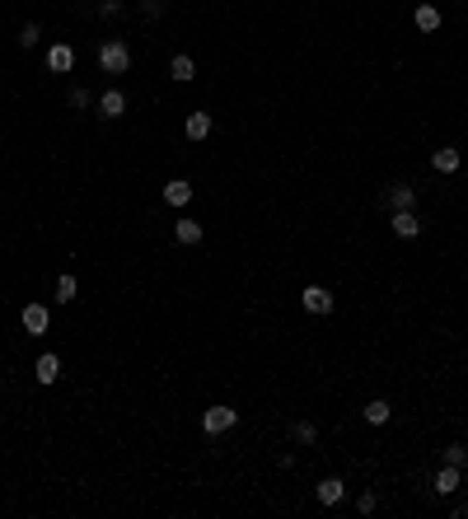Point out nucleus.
<instances>
[{
  "label": "nucleus",
  "mask_w": 468,
  "mask_h": 519,
  "mask_svg": "<svg viewBox=\"0 0 468 519\" xmlns=\"http://www.w3.org/2000/svg\"><path fill=\"white\" fill-rule=\"evenodd\" d=\"M99 66H104V75H122V71L131 66V47L127 43H117V38L104 43V47H99Z\"/></svg>",
  "instance_id": "1"
},
{
  "label": "nucleus",
  "mask_w": 468,
  "mask_h": 519,
  "mask_svg": "<svg viewBox=\"0 0 468 519\" xmlns=\"http://www.w3.org/2000/svg\"><path fill=\"white\" fill-rule=\"evenodd\" d=\"M234 421H239V412H234V407H225V402H215V407H207V412H202V431H207V435H220V431H230Z\"/></svg>",
  "instance_id": "2"
},
{
  "label": "nucleus",
  "mask_w": 468,
  "mask_h": 519,
  "mask_svg": "<svg viewBox=\"0 0 468 519\" xmlns=\"http://www.w3.org/2000/svg\"><path fill=\"white\" fill-rule=\"evenodd\" d=\"M384 206L389 210H417V187L412 182H393L389 192H384Z\"/></svg>",
  "instance_id": "3"
},
{
  "label": "nucleus",
  "mask_w": 468,
  "mask_h": 519,
  "mask_svg": "<svg viewBox=\"0 0 468 519\" xmlns=\"http://www.w3.org/2000/svg\"><path fill=\"white\" fill-rule=\"evenodd\" d=\"M300 304H305V313H333V290L328 286H305Z\"/></svg>",
  "instance_id": "4"
},
{
  "label": "nucleus",
  "mask_w": 468,
  "mask_h": 519,
  "mask_svg": "<svg viewBox=\"0 0 468 519\" xmlns=\"http://www.w3.org/2000/svg\"><path fill=\"white\" fill-rule=\"evenodd\" d=\"M19 323H24V333H33V337H43V333H47V323H52V313H47V304H24V313H19Z\"/></svg>",
  "instance_id": "5"
},
{
  "label": "nucleus",
  "mask_w": 468,
  "mask_h": 519,
  "mask_svg": "<svg viewBox=\"0 0 468 519\" xmlns=\"http://www.w3.org/2000/svg\"><path fill=\"white\" fill-rule=\"evenodd\" d=\"M393 234H398V239H421V215H417V210H393Z\"/></svg>",
  "instance_id": "6"
},
{
  "label": "nucleus",
  "mask_w": 468,
  "mask_h": 519,
  "mask_svg": "<svg viewBox=\"0 0 468 519\" xmlns=\"http://www.w3.org/2000/svg\"><path fill=\"white\" fill-rule=\"evenodd\" d=\"M33 379H38V384H56V379H61V356L43 351V356H38V365H33Z\"/></svg>",
  "instance_id": "7"
},
{
  "label": "nucleus",
  "mask_w": 468,
  "mask_h": 519,
  "mask_svg": "<svg viewBox=\"0 0 468 519\" xmlns=\"http://www.w3.org/2000/svg\"><path fill=\"white\" fill-rule=\"evenodd\" d=\"M71 66H75V52H71V43H52V47H47V71L66 75Z\"/></svg>",
  "instance_id": "8"
},
{
  "label": "nucleus",
  "mask_w": 468,
  "mask_h": 519,
  "mask_svg": "<svg viewBox=\"0 0 468 519\" xmlns=\"http://www.w3.org/2000/svg\"><path fill=\"white\" fill-rule=\"evenodd\" d=\"M431 492H436V496H454V492H459V468H454V463H445L441 472L431 477Z\"/></svg>",
  "instance_id": "9"
},
{
  "label": "nucleus",
  "mask_w": 468,
  "mask_h": 519,
  "mask_svg": "<svg viewBox=\"0 0 468 519\" xmlns=\"http://www.w3.org/2000/svg\"><path fill=\"white\" fill-rule=\"evenodd\" d=\"M314 496H318V505H338L342 496H347V482H342V477H323V482L314 487Z\"/></svg>",
  "instance_id": "10"
},
{
  "label": "nucleus",
  "mask_w": 468,
  "mask_h": 519,
  "mask_svg": "<svg viewBox=\"0 0 468 519\" xmlns=\"http://www.w3.org/2000/svg\"><path fill=\"white\" fill-rule=\"evenodd\" d=\"M211 112H187V122H183V131H187V141H207L211 136Z\"/></svg>",
  "instance_id": "11"
},
{
  "label": "nucleus",
  "mask_w": 468,
  "mask_h": 519,
  "mask_svg": "<svg viewBox=\"0 0 468 519\" xmlns=\"http://www.w3.org/2000/svg\"><path fill=\"white\" fill-rule=\"evenodd\" d=\"M99 112H104V117H122V112H127V94H122V89H104V94H99Z\"/></svg>",
  "instance_id": "12"
},
{
  "label": "nucleus",
  "mask_w": 468,
  "mask_h": 519,
  "mask_svg": "<svg viewBox=\"0 0 468 519\" xmlns=\"http://www.w3.org/2000/svg\"><path fill=\"white\" fill-rule=\"evenodd\" d=\"M169 80H178V84H187V80H197V61L187 52H178L174 61H169Z\"/></svg>",
  "instance_id": "13"
},
{
  "label": "nucleus",
  "mask_w": 468,
  "mask_h": 519,
  "mask_svg": "<svg viewBox=\"0 0 468 519\" xmlns=\"http://www.w3.org/2000/svg\"><path fill=\"white\" fill-rule=\"evenodd\" d=\"M164 202H169V206H187V202H192V182L187 178L164 182Z\"/></svg>",
  "instance_id": "14"
},
{
  "label": "nucleus",
  "mask_w": 468,
  "mask_h": 519,
  "mask_svg": "<svg viewBox=\"0 0 468 519\" xmlns=\"http://www.w3.org/2000/svg\"><path fill=\"white\" fill-rule=\"evenodd\" d=\"M412 24L421 28V33H436V28H441V10H436V5H417V10H412Z\"/></svg>",
  "instance_id": "15"
},
{
  "label": "nucleus",
  "mask_w": 468,
  "mask_h": 519,
  "mask_svg": "<svg viewBox=\"0 0 468 519\" xmlns=\"http://www.w3.org/2000/svg\"><path fill=\"white\" fill-rule=\"evenodd\" d=\"M361 416L370 421V426H389V416H393V407L384 402V398H375V402H365L361 407Z\"/></svg>",
  "instance_id": "16"
},
{
  "label": "nucleus",
  "mask_w": 468,
  "mask_h": 519,
  "mask_svg": "<svg viewBox=\"0 0 468 519\" xmlns=\"http://www.w3.org/2000/svg\"><path fill=\"white\" fill-rule=\"evenodd\" d=\"M431 164H436V173H459V150H454V145H441V150L431 155Z\"/></svg>",
  "instance_id": "17"
},
{
  "label": "nucleus",
  "mask_w": 468,
  "mask_h": 519,
  "mask_svg": "<svg viewBox=\"0 0 468 519\" xmlns=\"http://www.w3.org/2000/svg\"><path fill=\"white\" fill-rule=\"evenodd\" d=\"M174 239H178V243H202V225L183 215V220H174Z\"/></svg>",
  "instance_id": "18"
},
{
  "label": "nucleus",
  "mask_w": 468,
  "mask_h": 519,
  "mask_svg": "<svg viewBox=\"0 0 468 519\" xmlns=\"http://www.w3.org/2000/svg\"><path fill=\"white\" fill-rule=\"evenodd\" d=\"M75 276H61V281H56V304H71V300H75Z\"/></svg>",
  "instance_id": "19"
},
{
  "label": "nucleus",
  "mask_w": 468,
  "mask_h": 519,
  "mask_svg": "<svg viewBox=\"0 0 468 519\" xmlns=\"http://www.w3.org/2000/svg\"><path fill=\"white\" fill-rule=\"evenodd\" d=\"M295 440L314 444V440H318V426H314V421H295Z\"/></svg>",
  "instance_id": "20"
},
{
  "label": "nucleus",
  "mask_w": 468,
  "mask_h": 519,
  "mask_svg": "<svg viewBox=\"0 0 468 519\" xmlns=\"http://www.w3.org/2000/svg\"><path fill=\"white\" fill-rule=\"evenodd\" d=\"M38 38H43V28H38V24H24V28H19V47H38Z\"/></svg>",
  "instance_id": "21"
},
{
  "label": "nucleus",
  "mask_w": 468,
  "mask_h": 519,
  "mask_svg": "<svg viewBox=\"0 0 468 519\" xmlns=\"http://www.w3.org/2000/svg\"><path fill=\"white\" fill-rule=\"evenodd\" d=\"M445 463L464 468V463H468V449H464V444H449V449H445Z\"/></svg>",
  "instance_id": "22"
},
{
  "label": "nucleus",
  "mask_w": 468,
  "mask_h": 519,
  "mask_svg": "<svg viewBox=\"0 0 468 519\" xmlns=\"http://www.w3.org/2000/svg\"><path fill=\"white\" fill-rule=\"evenodd\" d=\"M356 510H361V515H375V510H379V496H375V492H361Z\"/></svg>",
  "instance_id": "23"
},
{
  "label": "nucleus",
  "mask_w": 468,
  "mask_h": 519,
  "mask_svg": "<svg viewBox=\"0 0 468 519\" xmlns=\"http://www.w3.org/2000/svg\"><path fill=\"white\" fill-rule=\"evenodd\" d=\"M66 104H71V108H89V89H80V84H75V89L66 94Z\"/></svg>",
  "instance_id": "24"
},
{
  "label": "nucleus",
  "mask_w": 468,
  "mask_h": 519,
  "mask_svg": "<svg viewBox=\"0 0 468 519\" xmlns=\"http://www.w3.org/2000/svg\"><path fill=\"white\" fill-rule=\"evenodd\" d=\"M99 14H104V19H117V14H122V0H104Z\"/></svg>",
  "instance_id": "25"
}]
</instances>
